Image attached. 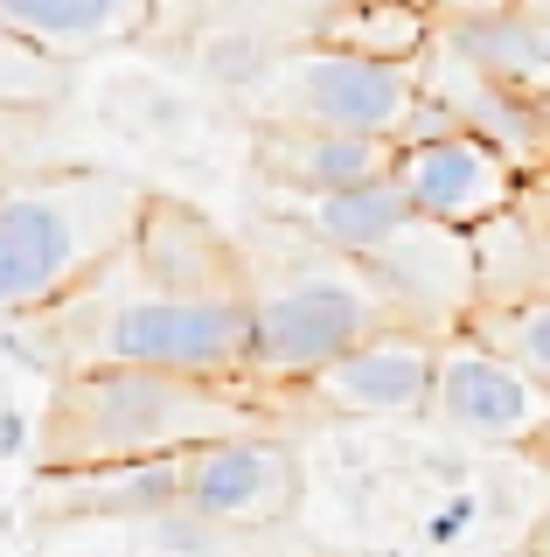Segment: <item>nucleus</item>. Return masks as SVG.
I'll use <instances>...</instances> for the list:
<instances>
[{"label":"nucleus","instance_id":"4be33fe9","mask_svg":"<svg viewBox=\"0 0 550 557\" xmlns=\"http://www.w3.org/2000/svg\"><path fill=\"white\" fill-rule=\"evenodd\" d=\"M439 22H460V14H495V8H515V0H425Z\"/></svg>","mask_w":550,"mask_h":557},{"label":"nucleus","instance_id":"6e6552de","mask_svg":"<svg viewBox=\"0 0 550 557\" xmlns=\"http://www.w3.org/2000/svg\"><path fill=\"white\" fill-rule=\"evenodd\" d=\"M390 174L411 196V216L446 223V231H480V223L509 216L523 202V168L474 126H453L439 139H411V147H398Z\"/></svg>","mask_w":550,"mask_h":557},{"label":"nucleus","instance_id":"9b49d317","mask_svg":"<svg viewBox=\"0 0 550 557\" xmlns=\"http://www.w3.org/2000/svg\"><path fill=\"white\" fill-rule=\"evenodd\" d=\"M251 168L286 196H328V188H355L398 168V139L370 133H335V126H300V119H265L251 133Z\"/></svg>","mask_w":550,"mask_h":557},{"label":"nucleus","instance_id":"20e7f679","mask_svg":"<svg viewBox=\"0 0 550 557\" xmlns=\"http://www.w3.org/2000/svg\"><path fill=\"white\" fill-rule=\"evenodd\" d=\"M390 321L398 313L355 258L321 251L272 278L251 272V376L272 391H307L328 362H341Z\"/></svg>","mask_w":550,"mask_h":557},{"label":"nucleus","instance_id":"aec40b11","mask_svg":"<svg viewBox=\"0 0 550 557\" xmlns=\"http://www.w3.org/2000/svg\"><path fill=\"white\" fill-rule=\"evenodd\" d=\"M14 453H36V425L22 411H0V460H14Z\"/></svg>","mask_w":550,"mask_h":557},{"label":"nucleus","instance_id":"9d476101","mask_svg":"<svg viewBox=\"0 0 550 557\" xmlns=\"http://www.w3.org/2000/svg\"><path fill=\"white\" fill-rule=\"evenodd\" d=\"M433 370H439V335L390 321L307 383V405L335 418H418L433 411Z\"/></svg>","mask_w":550,"mask_h":557},{"label":"nucleus","instance_id":"0eeeda50","mask_svg":"<svg viewBox=\"0 0 550 557\" xmlns=\"http://www.w3.org/2000/svg\"><path fill=\"white\" fill-rule=\"evenodd\" d=\"M307 495V467L286 432H245L182 453V509L223 530H265L286 522Z\"/></svg>","mask_w":550,"mask_h":557},{"label":"nucleus","instance_id":"ddd939ff","mask_svg":"<svg viewBox=\"0 0 550 557\" xmlns=\"http://www.w3.org/2000/svg\"><path fill=\"white\" fill-rule=\"evenodd\" d=\"M286 216L300 223V237L314 244V251H335V258H355V265H363L370 251H384L411 223V196L398 188V174H376V182L328 188V196H293Z\"/></svg>","mask_w":550,"mask_h":557},{"label":"nucleus","instance_id":"dca6fc26","mask_svg":"<svg viewBox=\"0 0 550 557\" xmlns=\"http://www.w3.org/2000/svg\"><path fill=\"white\" fill-rule=\"evenodd\" d=\"M439 42L453 49L460 63H474L480 77L502 84H543V22L515 0V8L495 14H460V22H439Z\"/></svg>","mask_w":550,"mask_h":557},{"label":"nucleus","instance_id":"1a4fd4ad","mask_svg":"<svg viewBox=\"0 0 550 557\" xmlns=\"http://www.w3.org/2000/svg\"><path fill=\"white\" fill-rule=\"evenodd\" d=\"M363 272L376 278V293L390 300V313H398L404 327H425V335H453L480 307L474 237L446 231V223H425V216H411L384 251H370Z\"/></svg>","mask_w":550,"mask_h":557},{"label":"nucleus","instance_id":"f8f14e48","mask_svg":"<svg viewBox=\"0 0 550 557\" xmlns=\"http://www.w3.org/2000/svg\"><path fill=\"white\" fill-rule=\"evenodd\" d=\"M36 509L71 522H153L182 509V453L112 467H36Z\"/></svg>","mask_w":550,"mask_h":557},{"label":"nucleus","instance_id":"7ed1b4c3","mask_svg":"<svg viewBox=\"0 0 550 557\" xmlns=\"http://www.w3.org/2000/svg\"><path fill=\"white\" fill-rule=\"evenodd\" d=\"M153 188L118 168L0 174V321H22L91 278L133 237Z\"/></svg>","mask_w":550,"mask_h":557},{"label":"nucleus","instance_id":"f3484780","mask_svg":"<svg viewBox=\"0 0 550 557\" xmlns=\"http://www.w3.org/2000/svg\"><path fill=\"white\" fill-rule=\"evenodd\" d=\"M460 327L480 335V342H495L502 356H515L523 370H537L550 383V286L529 293V300H509V307H474Z\"/></svg>","mask_w":550,"mask_h":557},{"label":"nucleus","instance_id":"412c9836","mask_svg":"<svg viewBox=\"0 0 550 557\" xmlns=\"http://www.w3.org/2000/svg\"><path fill=\"white\" fill-rule=\"evenodd\" d=\"M36 119L42 112H8V104H0V161H8V153H22V139H28Z\"/></svg>","mask_w":550,"mask_h":557},{"label":"nucleus","instance_id":"5701e85b","mask_svg":"<svg viewBox=\"0 0 550 557\" xmlns=\"http://www.w3.org/2000/svg\"><path fill=\"white\" fill-rule=\"evenodd\" d=\"M523 557H550V502H543V516L529 522V544H523Z\"/></svg>","mask_w":550,"mask_h":557},{"label":"nucleus","instance_id":"f257e3e1","mask_svg":"<svg viewBox=\"0 0 550 557\" xmlns=\"http://www.w3.org/2000/svg\"><path fill=\"white\" fill-rule=\"evenodd\" d=\"M8 356L42 376L71 370H175L251 376V293H188L140 265L133 244L77 278L63 300L8 321Z\"/></svg>","mask_w":550,"mask_h":557},{"label":"nucleus","instance_id":"39448f33","mask_svg":"<svg viewBox=\"0 0 550 557\" xmlns=\"http://www.w3.org/2000/svg\"><path fill=\"white\" fill-rule=\"evenodd\" d=\"M418 91H425L418 63H384V57H355V49L307 42L293 57H272V70H265L272 112L265 119H300V126L398 139Z\"/></svg>","mask_w":550,"mask_h":557},{"label":"nucleus","instance_id":"393cba45","mask_svg":"<svg viewBox=\"0 0 550 557\" xmlns=\"http://www.w3.org/2000/svg\"><path fill=\"white\" fill-rule=\"evenodd\" d=\"M543 446H550V440H543Z\"/></svg>","mask_w":550,"mask_h":557},{"label":"nucleus","instance_id":"6ab92c4d","mask_svg":"<svg viewBox=\"0 0 550 557\" xmlns=\"http://www.w3.org/2000/svg\"><path fill=\"white\" fill-rule=\"evenodd\" d=\"M467 522H474V495H453L433 522H425V536H433V544H453V536L467 530Z\"/></svg>","mask_w":550,"mask_h":557},{"label":"nucleus","instance_id":"2eb2a0df","mask_svg":"<svg viewBox=\"0 0 550 557\" xmlns=\"http://www.w3.org/2000/svg\"><path fill=\"white\" fill-rule=\"evenodd\" d=\"M314 42L384 57V63H425V49L439 42V14L425 0H335L321 14Z\"/></svg>","mask_w":550,"mask_h":557},{"label":"nucleus","instance_id":"423d86ee","mask_svg":"<svg viewBox=\"0 0 550 557\" xmlns=\"http://www.w3.org/2000/svg\"><path fill=\"white\" fill-rule=\"evenodd\" d=\"M433 411L474 446H543L550 440V383L502 356L495 342L439 335V370H433Z\"/></svg>","mask_w":550,"mask_h":557},{"label":"nucleus","instance_id":"a211bd4d","mask_svg":"<svg viewBox=\"0 0 550 557\" xmlns=\"http://www.w3.org/2000/svg\"><path fill=\"white\" fill-rule=\"evenodd\" d=\"M71 91V70L57 57H42L36 42H22L14 28H0V104L8 112H49Z\"/></svg>","mask_w":550,"mask_h":557},{"label":"nucleus","instance_id":"f03ea898","mask_svg":"<svg viewBox=\"0 0 550 557\" xmlns=\"http://www.w3.org/2000/svg\"><path fill=\"white\" fill-rule=\"evenodd\" d=\"M245 432H279V391L258 376H175V370H71L49 376L36 418V467L167 460Z\"/></svg>","mask_w":550,"mask_h":557},{"label":"nucleus","instance_id":"4468645a","mask_svg":"<svg viewBox=\"0 0 550 557\" xmlns=\"http://www.w3.org/2000/svg\"><path fill=\"white\" fill-rule=\"evenodd\" d=\"M147 22H153V0H0V28H14L57 63L133 42Z\"/></svg>","mask_w":550,"mask_h":557},{"label":"nucleus","instance_id":"b1692460","mask_svg":"<svg viewBox=\"0 0 550 557\" xmlns=\"http://www.w3.org/2000/svg\"><path fill=\"white\" fill-rule=\"evenodd\" d=\"M543 91H550V28H543Z\"/></svg>","mask_w":550,"mask_h":557}]
</instances>
